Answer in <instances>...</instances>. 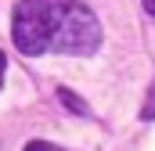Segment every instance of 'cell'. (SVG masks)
<instances>
[{"instance_id":"8992f818","label":"cell","mask_w":155,"mask_h":151,"mask_svg":"<svg viewBox=\"0 0 155 151\" xmlns=\"http://www.w3.org/2000/svg\"><path fill=\"white\" fill-rule=\"evenodd\" d=\"M144 11H148V14H155V0H144Z\"/></svg>"},{"instance_id":"277c9868","label":"cell","mask_w":155,"mask_h":151,"mask_svg":"<svg viewBox=\"0 0 155 151\" xmlns=\"http://www.w3.org/2000/svg\"><path fill=\"white\" fill-rule=\"evenodd\" d=\"M25 151H61V148H58V144H51V140H29Z\"/></svg>"},{"instance_id":"7a4b0ae2","label":"cell","mask_w":155,"mask_h":151,"mask_svg":"<svg viewBox=\"0 0 155 151\" xmlns=\"http://www.w3.org/2000/svg\"><path fill=\"white\" fill-rule=\"evenodd\" d=\"M58 7L61 0H22L15 7L11 18V36L22 54H47L51 36H54V22H58Z\"/></svg>"},{"instance_id":"3957f363","label":"cell","mask_w":155,"mask_h":151,"mask_svg":"<svg viewBox=\"0 0 155 151\" xmlns=\"http://www.w3.org/2000/svg\"><path fill=\"white\" fill-rule=\"evenodd\" d=\"M58 101H61L65 108H72V112H79V115H90V108H87V104L79 101V97L72 94V90H58Z\"/></svg>"},{"instance_id":"6da1fadb","label":"cell","mask_w":155,"mask_h":151,"mask_svg":"<svg viewBox=\"0 0 155 151\" xmlns=\"http://www.w3.org/2000/svg\"><path fill=\"white\" fill-rule=\"evenodd\" d=\"M97 47H101V22L94 18V11L76 4V0H61L58 22H54V36H51V50L54 54L87 58Z\"/></svg>"},{"instance_id":"5b68a950","label":"cell","mask_w":155,"mask_h":151,"mask_svg":"<svg viewBox=\"0 0 155 151\" xmlns=\"http://www.w3.org/2000/svg\"><path fill=\"white\" fill-rule=\"evenodd\" d=\"M4 72H7V58H4V50H0V83H4Z\"/></svg>"}]
</instances>
